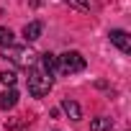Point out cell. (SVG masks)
Wrapping results in <instances>:
<instances>
[{"mask_svg":"<svg viewBox=\"0 0 131 131\" xmlns=\"http://www.w3.org/2000/svg\"><path fill=\"white\" fill-rule=\"evenodd\" d=\"M62 111L67 113L72 121H80V118H82V108H80L75 100H70V98H64V100H62Z\"/></svg>","mask_w":131,"mask_h":131,"instance_id":"cell-5","label":"cell"},{"mask_svg":"<svg viewBox=\"0 0 131 131\" xmlns=\"http://www.w3.org/2000/svg\"><path fill=\"white\" fill-rule=\"evenodd\" d=\"M18 103V93L10 88V90H5L3 95H0V108H3V111H8V108H13Z\"/></svg>","mask_w":131,"mask_h":131,"instance_id":"cell-8","label":"cell"},{"mask_svg":"<svg viewBox=\"0 0 131 131\" xmlns=\"http://www.w3.org/2000/svg\"><path fill=\"white\" fill-rule=\"evenodd\" d=\"M49 90H51V75H46L39 67H31L28 70V93L34 98H44Z\"/></svg>","mask_w":131,"mask_h":131,"instance_id":"cell-1","label":"cell"},{"mask_svg":"<svg viewBox=\"0 0 131 131\" xmlns=\"http://www.w3.org/2000/svg\"><path fill=\"white\" fill-rule=\"evenodd\" d=\"M0 46H13V31L0 28Z\"/></svg>","mask_w":131,"mask_h":131,"instance_id":"cell-11","label":"cell"},{"mask_svg":"<svg viewBox=\"0 0 131 131\" xmlns=\"http://www.w3.org/2000/svg\"><path fill=\"white\" fill-rule=\"evenodd\" d=\"M85 57L80 51H64L57 57V70L64 72V75H75V72H82L85 70Z\"/></svg>","mask_w":131,"mask_h":131,"instance_id":"cell-2","label":"cell"},{"mask_svg":"<svg viewBox=\"0 0 131 131\" xmlns=\"http://www.w3.org/2000/svg\"><path fill=\"white\" fill-rule=\"evenodd\" d=\"M39 59H41V70H44L46 75H54V72H57V54L46 51V54H41Z\"/></svg>","mask_w":131,"mask_h":131,"instance_id":"cell-6","label":"cell"},{"mask_svg":"<svg viewBox=\"0 0 131 131\" xmlns=\"http://www.w3.org/2000/svg\"><path fill=\"white\" fill-rule=\"evenodd\" d=\"M111 126H113V121H111V118H105V116H100V118H93V121H90V131H111Z\"/></svg>","mask_w":131,"mask_h":131,"instance_id":"cell-9","label":"cell"},{"mask_svg":"<svg viewBox=\"0 0 131 131\" xmlns=\"http://www.w3.org/2000/svg\"><path fill=\"white\" fill-rule=\"evenodd\" d=\"M0 82H3L5 88H13L16 85V72L13 70H3V72H0Z\"/></svg>","mask_w":131,"mask_h":131,"instance_id":"cell-10","label":"cell"},{"mask_svg":"<svg viewBox=\"0 0 131 131\" xmlns=\"http://www.w3.org/2000/svg\"><path fill=\"white\" fill-rule=\"evenodd\" d=\"M39 36H41V23L39 21H31V23L23 26V39L26 41H36Z\"/></svg>","mask_w":131,"mask_h":131,"instance_id":"cell-7","label":"cell"},{"mask_svg":"<svg viewBox=\"0 0 131 131\" xmlns=\"http://www.w3.org/2000/svg\"><path fill=\"white\" fill-rule=\"evenodd\" d=\"M34 51L31 49H10V59L16 62V64H21V67H28V64L34 62Z\"/></svg>","mask_w":131,"mask_h":131,"instance_id":"cell-4","label":"cell"},{"mask_svg":"<svg viewBox=\"0 0 131 131\" xmlns=\"http://www.w3.org/2000/svg\"><path fill=\"white\" fill-rule=\"evenodd\" d=\"M108 36H111V44H116L123 54H128V51H131V36H128L123 28H113Z\"/></svg>","mask_w":131,"mask_h":131,"instance_id":"cell-3","label":"cell"}]
</instances>
